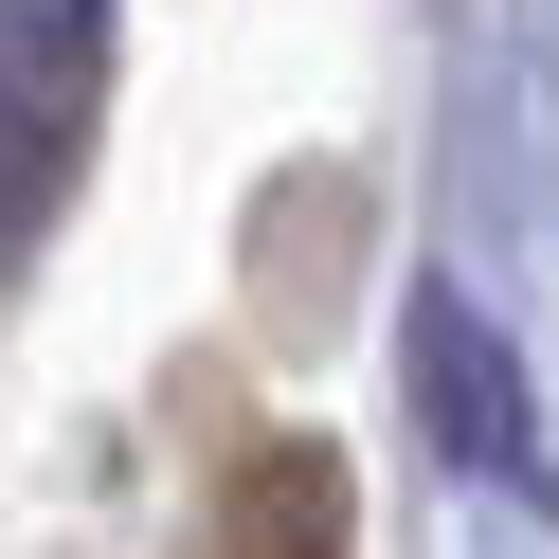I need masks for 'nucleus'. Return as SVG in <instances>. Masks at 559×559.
Returning <instances> with one entry per match:
<instances>
[{"mask_svg":"<svg viewBox=\"0 0 559 559\" xmlns=\"http://www.w3.org/2000/svg\"><path fill=\"white\" fill-rule=\"evenodd\" d=\"M415 397H433V433L469 451V469H523V397H506V343H487L469 307H415Z\"/></svg>","mask_w":559,"mask_h":559,"instance_id":"f257e3e1","label":"nucleus"},{"mask_svg":"<svg viewBox=\"0 0 559 559\" xmlns=\"http://www.w3.org/2000/svg\"><path fill=\"white\" fill-rule=\"evenodd\" d=\"M91 55H109V0H0V109L37 145L91 109Z\"/></svg>","mask_w":559,"mask_h":559,"instance_id":"f03ea898","label":"nucleus"},{"mask_svg":"<svg viewBox=\"0 0 559 559\" xmlns=\"http://www.w3.org/2000/svg\"><path fill=\"white\" fill-rule=\"evenodd\" d=\"M217 559H343V469H325V451H271V469H235Z\"/></svg>","mask_w":559,"mask_h":559,"instance_id":"7ed1b4c3","label":"nucleus"}]
</instances>
